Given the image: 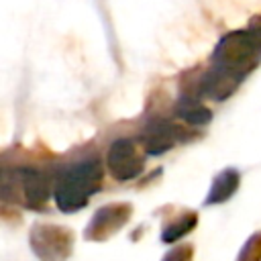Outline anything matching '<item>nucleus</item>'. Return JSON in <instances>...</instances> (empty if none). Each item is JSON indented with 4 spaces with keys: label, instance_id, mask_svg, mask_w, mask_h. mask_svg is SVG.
I'll use <instances>...</instances> for the list:
<instances>
[{
    "label": "nucleus",
    "instance_id": "f257e3e1",
    "mask_svg": "<svg viewBox=\"0 0 261 261\" xmlns=\"http://www.w3.org/2000/svg\"><path fill=\"white\" fill-rule=\"evenodd\" d=\"M102 184V165L98 159H86L65 167L53 188V198L59 210L75 212L88 204L92 194L100 190Z\"/></svg>",
    "mask_w": 261,
    "mask_h": 261
},
{
    "label": "nucleus",
    "instance_id": "f03ea898",
    "mask_svg": "<svg viewBox=\"0 0 261 261\" xmlns=\"http://www.w3.org/2000/svg\"><path fill=\"white\" fill-rule=\"evenodd\" d=\"M71 232L61 226L39 224L31 232V247L39 255L41 261H63L71 251Z\"/></svg>",
    "mask_w": 261,
    "mask_h": 261
},
{
    "label": "nucleus",
    "instance_id": "7ed1b4c3",
    "mask_svg": "<svg viewBox=\"0 0 261 261\" xmlns=\"http://www.w3.org/2000/svg\"><path fill=\"white\" fill-rule=\"evenodd\" d=\"M106 163L112 177L118 181L135 179L143 171V157L139 155L133 139H116L108 149Z\"/></svg>",
    "mask_w": 261,
    "mask_h": 261
},
{
    "label": "nucleus",
    "instance_id": "20e7f679",
    "mask_svg": "<svg viewBox=\"0 0 261 261\" xmlns=\"http://www.w3.org/2000/svg\"><path fill=\"white\" fill-rule=\"evenodd\" d=\"M130 216V206L128 204H108L102 206L90 220L86 237L92 241H102L108 239L110 234L118 232L120 226L128 220Z\"/></svg>",
    "mask_w": 261,
    "mask_h": 261
},
{
    "label": "nucleus",
    "instance_id": "39448f33",
    "mask_svg": "<svg viewBox=\"0 0 261 261\" xmlns=\"http://www.w3.org/2000/svg\"><path fill=\"white\" fill-rule=\"evenodd\" d=\"M16 177L20 181L22 200L29 208H41L49 198V181L47 175L33 167H20L16 169Z\"/></svg>",
    "mask_w": 261,
    "mask_h": 261
},
{
    "label": "nucleus",
    "instance_id": "423d86ee",
    "mask_svg": "<svg viewBox=\"0 0 261 261\" xmlns=\"http://www.w3.org/2000/svg\"><path fill=\"white\" fill-rule=\"evenodd\" d=\"M177 141V128L167 120H153L141 133L143 149L149 155H161L169 151Z\"/></svg>",
    "mask_w": 261,
    "mask_h": 261
},
{
    "label": "nucleus",
    "instance_id": "0eeeda50",
    "mask_svg": "<svg viewBox=\"0 0 261 261\" xmlns=\"http://www.w3.org/2000/svg\"><path fill=\"white\" fill-rule=\"evenodd\" d=\"M239 181H241V175L237 169L228 167V169H222L212 186H210V192H208V198H206V204H220V202H226L239 188Z\"/></svg>",
    "mask_w": 261,
    "mask_h": 261
},
{
    "label": "nucleus",
    "instance_id": "6e6552de",
    "mask_svg": "<svg viewBox=\"0 0 261 261\" xmlns=\"http://www.w3.org/2000/svg\"><path fill=\"white\" fill-rule=\"evenodd\" d=\"M177 116L184 118L186 122L194 124V126H202V124L210 122L212 112L206 106H202L196 100H192V98H181L179 104H177Z\"/></svg>",
    "mask_w": 261,
    "mask_h": 261
},
{
    "label": "nucleus",
    "instance_id": "1a4fd4ad",
    "mask_svg": "<svg viewBox=\"0 0 261 261\" xmlns=\"http://www.w3.org/2000/svg\"><path fill=\"white\" fill-rule=\"evenodd\" d=\"M196 222H198V216H196V214H184L179 220H175V222H171V224H167V226L163 228L161 239H163L165 243H173V241H177L179 237L188 234V232L196 226Z\"/></svg>",
    "mask_w": 261,
    "mask_h": 261
},
{
    "label": "nucleus",
    "instance_id": "9d476101",
    "mask_svg": "<svg viewBox=\"0 0 261 261\" xmlns=\"http://www.w3.org/2000/svg\"><path fill=\"white\" fill-rule=\"evenodd\" d=\"M239 261H261V234L259 232L253 234L247 241V245H245Z\"/></svg>",
    "mask_w": 261,
    "mask_h": 261
},
{
    "label": "nucleus",
    "instance_id": "9b49d317",
    "mask_svg": "<svg viewBox=\"0 0 261 261\" xmlns=\"http://www.w3.org/2000/svg\"><path fill=\"white\" fill-rule=\"evenodd\" d=\"M192 255H194V249L190 245H179L175 249H171L163 261H192Z\"/></svg>",
    "mask_w": 261,
    "mask_h": 261
}]
</instances>
